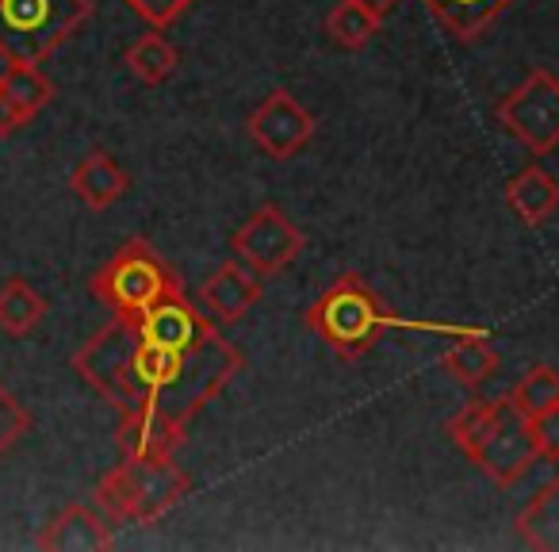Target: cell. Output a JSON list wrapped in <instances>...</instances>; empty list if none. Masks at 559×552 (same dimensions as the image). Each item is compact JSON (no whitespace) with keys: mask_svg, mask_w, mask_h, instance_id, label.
Here are the masks:
<instances>
[{"mask_svg":"<svg viewBox=\"0 0 559 552\" xmlns=\"http://www.w3.org/2000/svg\"><path fill=\"white\" fill-rule=\"evenodd\" d=\"M88 289L116 319H139L157 300L185 289V284L146 238H131L93 272Z\"/></svg>","mask_w":559,"mask_h":552,"instance_id":"5","label":"cell"},{"mask_svg":"<svg viewBox=\"0 0 559 552\" xmlns=\"http://www.w3.org/2000/svg\"><path fill=\"white\" fill-rule=\"evenodd\" d=\"M230 249L257 277H276V272H284L288 265L299 261V254L307 249V234L292 223L288 211H280L276 203H261L234 231Z\"/></svg>","mask_w":559,"mask_h":552,"instance_id":"7","label":"cell"},{"mask_svg":"<svg viewBox=\"0 0 559 552\" xmlns=\"http://www.w3.org/2000/svg\"><path fill=\"white\" fill-rule=\"evenodd\" d=\"M426 12L452 35L456 43H475L510 12L518 0H421Z\"/></svg>","mask_w":559,"mask_h":552,"instance_id":"16","label":"cell"},{"mask_svg":"<svg viewBox=\"0 0 559 552\" xmlns=\"http://www.w3.org/2000/svg\"><path fill=\"white\" fill-rule=\"evenodd\" d=\"M495 119L533 157L551 154L559 146V78L544 66L528 70L521 85L495 104Z\"/></svg>","mask_w":559,"mask_h":552,"instance_id":"6","label":"cell"},{"mask_svg":"<svg viewBox=\"0 0 559 552\" xmlns=\"http://www.w3.org/2000/svg\"><path fill=\"white\" fill-rule=\"evenodd\" d=\"M506 203L513 208V215L525 226L548 223L559 211V177L548 173L544 165H525L521 173H513L506 180Z\"/></svg>","mask_w":559,"mask_h":552,"instance_id":"15","label":"cell"},{"mask_svg":"<svg viewBox=\"0 0 559 552\" xmlns=\"http://www.w3.org/2000/svg\"><path fill=\"white\" fill-rule=\"evenodd\" d=\"M307 330L326 345L330 353H337L342 361H360L376 345L380 330H421V334H487L483 327H449V322H418V319H399L388 312L380 296L368 289V281L360 272H342L304 315Z\"/></svg>","mask_w":559,"mask_h":552,"instance_id":"2","label":"cell"},{"mask_svg":"<svg viewBox=\"0 0 559 552\" xmlns=\"http://www.w3.org/2000/svg\"><path fill=\"white\" fill-rule=\"evenodd\" d=\"M27 124H32V119H27L24 111H20L16 104L9 101V96L0 93V139H12V134L24 131Z\"/></svg>","mask_w":559,"mask_h":552,"instance_id":"28","label":"cell"},{"mask_svg":"<svg viewBox=\"0 0 559 552\" xmlns=\"http://www.w3.org/2000/svg\"><path fill=\"white\" fill-rule=\"evenodd\" d=\"M96 0H0V58L43 66L93 20Z\"/></svg>","mask_w":559,"mask_h":552,"instance_id":"4","label":"cell"},{"mask_svg":"<svg viewBox=\"0 0 559 552\" xmlns=\"http://www.w3.org/2000/svg\"><path fill=\"white\" fill-rule=\"evenodd\" d=\"M123 66L131 70L134 81H142V85H165V81L177 73L180 55L162 32L150 27V35H142V39H134L131 47H127Z\"/></svg>","mask_w":559,"mask_h":552,"instance_id":"20","label":"cell"},{"mask_svg":"<svg viewBox=\"0 0 559 552\" xmlns=\"http://www.w3.org/2000/svg\"><path fill=\"white\" fill-rule=\"evenodd\" d=\"M246 134L264 157L272 162H288L299 150L311 146V139L319 134V119L299 104V96H292L288 89H272L246 119Z\"/></svg>","mask_w":559,"mask_h":552,"instance_id":"8","label":"cell"},{"mask_svg":"<svg viewBox=\"0 0 559 552\" xmlns=\"http://www.w3.org/2000/svg\"><path fill=\"white\" fill-rule=\"evenodd\" d=\"M441 368L464 388H479L495 376L498 350L490 345V334H464L441 353Z\"/></svg>","mask_w":559,"mask_h":552,"instance_id":"18","label":"cell"},{"mask_svg":"<svg viewBox=\"0 0 559 552\" xmlns=\"http://www.w3.org/2000/svg\"><path fill=\"white\" fill-rule=\"evenodd\" d=\"M0 93L9 96L27 119H35L50 101H55V81L27 62H9L0 70Z\"/></svg>","mask_w":559,"mask_h":552,"instance_id":"21","label":"cell"},{"mask_svg":"<svg viewBox=\"0 0 559 552\" xmlns=\"http://www.w3.org/2000/svg\"><path fill=\"white\" fill-rule=\"evenodd\" d=\"M518 537L536 552H559V468L551 472L548 483L536 488V495L521 506L513 521Z\"/></svg>","mask_w":559,"mask_h":552,"instance_id":"17","label":"cell"},{"mask_svg":"<svg viewBox=\"0 0 559 552\" xmlns=\"http://www.w3.org/2000/svg\"><path fill=\"white\" fill-rule=\"evenodd\" d=\"M380 27H383L380 16L365 12L360 4H349V0H337L334 9L326 12V35L342 50H365L380 35Z\"/></svg>","mask_w":559,"mask_h":552,"instance_id":"22","label":"cell"},{"mask_svg":"<svg viewBox=\"0 0 559 552\" xmlns=\"http://www.w3.org/2000/svg\"><path fill=\"white\" fill-rule=\"evenodd\" d=\"M111 526L93 506L70 503L62 514L47 521L35 537V549L43 552H104L111 549Z\"/></svg>","mask_w":559,"mask_h":552,"instance_id":"12","label":"cell"},{"mask_svg":"<svg viewBox=\"0 0 559 552\" xmlns=\"http://www.w3.org/2000/svg\"><path fill=\"white\" fill-rule=\"evenodd\" d=\"M467 460H472L483 475H490L498 488H513V483L540 460L533 449V437H528V419L506 396H502V403H498L495 426L487 430L479 449Z\"/></svg>","mask_w":559,"mask_h":552,"instance_id":"9","label":"cell"},{"mask_svg":"<svg viewBox=\"0 0 559 552\" xmlns=\"http://www.w3.org/2000/svg\"><path fill=\"white\" fill-rule=\"evenodd\" d=\"M70 188L85 208L104 211L116 200H123L127 188H131V177L127 169L108 154V150H93L78 162V169L70 173Z\"/></svg>","mask_w":559,"mask_h":552,"instance_id":"14","label":"cell"},{"mask_svg":"<svg viewBox=\"0 0 559 552\" xmlns=\"http://www.w3.org/2000/svg\"><path fill=\"white\" fill-rule=\"evenodd\" d=\"M188 426L157 411H123L116 426V445L123 457H173L185 445Z\"/></svg>","mask_w":559,"mask_h":552,"instance_id":"13","label":"cell"},{"mask_svg":"<svg viewBox=\"0 0 559 552\" xmlns=\"http://www.w3.org/2000/svg\"><path fill=\"white\" fill-rule=\"evenodd\" d=\"M27 430H32V414H27V407L20 403L4 384H0V457L16 449V445L24 442Z\"/></svg>","mask_w":559,"mask_h":552,"instance_id":"25","label":"cell"},{"mask_svg":"<svg viewBox=\"0 0 559 552\" xmlns=\"http://www.w3.org/2000/svg\"><path fill=\"white\" fill-rule=\"evenodd\" d=\"M513 407H518L525 419H536V414L559 407V373L551 365H533L521 373V380L506 391Z\"/></svg>","mask_w":559,"mask_h":552,"instance_id":"23","label":"cell"},{"mask_svg":"<svg viewBox=\"0 0 559 552\" xmlns=\"http://www.w3.org/2000/svg\"><path fill=\"white\" fill-rule=\"evenodd\" d=\"M528 437H533V449L540 460H559V407L528 419Z\"/></svg>","mask_w":559,"mask_h":552,"instance_id":"27","label":"cell"},{"mask_svg":"<svg viewBox=\"0 0 559 552\" xmlns=\"http://www.w3.org/2000/svg\"><path fill=\"white\" fill-rule=\"evenodd\" d=\"M261 296H264V289H261V281H257V272L249 269V265H241L238 257L218 265L200 289L203 307H207V312L215 315V322H223V327H234V322L246 319V315L261 304Z\"/></svg>","mask_w":559,"mask_h":552,"instance_id":"11","label":"cell"},{"mask_svg":"<svg viewBox=\"0 0 559 552\" xmlns=\"http://www.w3.org/2000/svg\"><path fill=\"white\" fill-rule=\"evenodd\" d=\"M70 365L119 414L157 411L177 419L180 426H192L246 361L226 338H215L203 350H169L139 338L131 322L111 315L108 327L96 330L73 353Z\"/></svg>","mask_w":559,"mask_h":552,"instance_id":"1","label":"cell"},{"mask_svg":"<svg viewBox=\"0 0 559 552\" xmlns=\"http://www.w3.org/2000/svg\"><path fill=\"white\" fill-rule=\"evenodd\" d=\"M498 403H502V396H498V399H472V403H464L449 419L444 434L452 437V445H456V449L464 453V457H472V453L479 449L483 437H487V430L495 426Z\"/></svg>","mask_w":559,"mask_h":552,"instance_id":"24","label":"cell"},{"mask_svg":"<svg viewBox=\"0 0 559 552\" xmlns=\"http://www.w3.org/2000/svg\"><path fill=\"white\" fill-rule=\"evenodd\" d=\"M127 322L139 330V338H146L154 345H169V350H203L215 338H223V330L207 315L195 312V304L188 300L185 289L169 292L150 312H142L139 319H127Z\"/></svg>","mask_w":559,"mask_h":552,"instance_id":"10","label":"cell"},{"mask_svg":"<svg viewBox=\"0 0 559 552\" xmlns=\"http://www.w3.org/2000/svg\"><path fill=\"white\" fill-rule=\"evenodd\" d=\"M349 4H360L365 12H372V16L388 20V12H395L399 0H349Z\"/></svg>","mask_w":559,"mask_h":552,"instance_id":"29","label":"cell"},{"mask_svg":"<svg viewBox=\"0 0 559 552\" xmlns=\"http://www.w3.org/2000/svg\"><path fill=\"white\" fill-rule=\"evenodd\" d=\"M123 4L146 27H154V32H165V27H173L188 9H192L195 0H123Z\"/></svg>","mask_w":559,"mask_h":552,"instance_id":"26","label":"cell"},{"mask_svg":"<svg viewBox=\"0 0 559 552\" xmlns=\"http://www.w3.org/2000/svg\"><path fill=\"white\" fill-rule=\"evenodd\" d=\"M50 304L24 281V277H9L0 284V330L9 338H27L43 319H47Z\"/></svg>","mask_w":559,"mask_h":552,"instance_id":"19","label":"cell"},{"mask_svg":"<svg viewBox=\"0 0 559 552\" xmlns=\"http://www.w3.org/2000/svg\"><path fill=\"white\" fill-rule=\"evenodd\" d=\"M192 491V475L173 457H123L96 483V506L108 521H150L165 518Z\"/></svg>","mask_w":559,"mask_h":552,"instance_id":"3","label":"cell"}]
</instances>
